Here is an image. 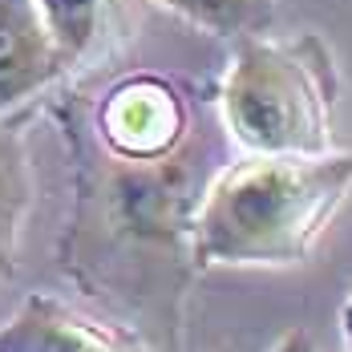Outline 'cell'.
I'll return each instance as SVG.
<instances>
[{
    "instance_id": "6da1fadb",
    "label": "cell",
    "mask_w": 352,
    "mask_h": 352,
    "mask_svg": "<svg viewBox=\"0 0 352 352\" xmlns=\"http://www.w3.org/2000/svg\"><path fill=\"white\" fill-rule=\"evenodd\" d=\"M352 190V154H247L227 162L190 219L203 267L304 263Z\"/></svg>"
},
{
    "instance_id": "7a4b0ae2",
    "label": "cell",
    "mask_w": 352,
    "mask_h": 352,
    "mask_svg": "<svg viewBox=\"0 0 352 352\" xmlns=\"http://www.w3.org/2000/svg\"><path fill=\"white\" fill-rule=\"evenodd\" d=\"M332 106L336 69L316 33L247 36L235 45L219 109L247 154H328Z\"/></svg>"
},
{
    "instance_id": "3957f363",
    "label": "cell",
    "mask_w": 352,
    "mask_h": 352,
    "mask_svg": "<svg viewBox=\"0 0 352 352\" xmlns=\"http://www.w3.org/2000/svg\"><path fill=\"white\" fill-rule=\"evenodd\" d=\"M98 134L118 162H158L190 138L182 98L162 77H130L113 85L98 106Z\"/></svg>"
},
{
    "instance_id": "277c9868",
    "label": "cell",
    "mask_w": 352,
    "mask_h": 352,
    "mask_svg": "<svg viewBox=\"0 0 352 352\" xmlns=\"http://www.w3.org/2000/svg\"><path fill=\"white\" fill-rule=\"evenodd\" d=\"M0 352H150L134 332L36 292L0 328Z\"/></svg>"
},
{
    "instance_id": "5b68a950",
    "label": "cell",
    "mask_w": 352,
    "mask_h": 352,
    "mask_svg": "<svg viewBox=\"0 0 352 352\" xmlns=\"http://www.w3.org/2000/svg\"><path fill=\"white\" fill-rule=\"evenodd\" d=\"M65 73L36 0H0V113L36 98Z\"/></svg>"
},
{
    "instance_id": "8992f818",
    "label": "cell",
    "mask_w": 352,
    "mask_h": 352,
    "mask_svg": "<svg viewBox=\"0 0 352 352\" xmlns=\"http://www.w3.org/2000/svg\"><path fill=\"white\" fill-rule=\"evenodd\" d=\"M36 8L65 69H73L89 61L102 49V41L113 33L122 0H36Z\"/></svg>"
},
{
    "instance_id": "52a82bcc",
    "label": "cell",
    "mask_w": 352,
    "mask_h": 352,
    "mask_svg": "<svg viewBox=\"0 0 352 352\" xmlns=\"http://www.w3.org/2000/svg\"><path fill=\"white\" fill-rule=\"evenodd\" d=\"M162 8H170L195 29H207L214 36H267L276 21V4L272 0H154Z\"/></svg>"
},
{
    "instance_id": "ba28073f",
    "label": "cell",
    "mask_w": 352,
    "mask_h": 352,
    "mask_svg": "<svg viewBox=\"0 0 352 352\" xmlns=\"http://www.w3.org/2000/svg\"><path fill=\"white\" fill-rule=\"evenodd\" d=\"M29 211V158L16 130L0 126V259L12 263L16 235Z\"/></svg>"
},
{
    "instance_id": "9c48e42d",
    "label": "cell",
    "mask_w": 352,
    "mask_h": 352,
    "mask_svg": "<svg viewBox=\"0 0 352 352\" xmlns=\"http://www.w3.org/2000/svg\"><path fill=\"white\" fill-rule=\"evenodd\" d=\"M272 352H316V344H312V336L304 328H292V332H283L280 340H276Z\"/></svg>"
},
{
    "instance_id": "30bf717a",
    "label": "cell",
    "mask_w": 352,
    "mask_h": 352,
    "mask_svg": "<svg viewBox=\"0 0 352 352\" xmlns=\"http://www.w3.org/2000/svg\"><path fill=\"white\" fill-rule=\"evenodd\" d=\"M340 340H344V352H352V287H349L344 308H340Z\"/></svg>"
},
{
    "instance_id": "8fae6325",
    "label": "cell",
    "mask_w": 352,
    "mask_h": 352,
    "mask_svg": "<svg viewBox=\"0 0 352 352\" xmlns=\"http://www.w3.org/2000/svg\"><path fill=\"white\" fill-rule=\"evenodd\" d=\"M8 272H12V263H4V259H0V283L8 280Z\"/></svg>"
}]
</instances>
